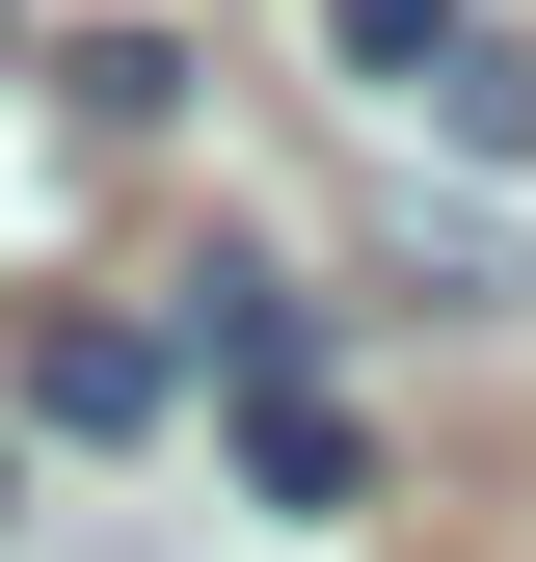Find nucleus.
Listing matches in <instances>:
<instances>
[{
    "instance_id": "nucleus-1",
    "label": "nucleus",
    "mask_w": 536,
    "mask_h": 562,
    "mask_svg": "<svg viewBox=\"0 0 536 562\" xmlns=\"http://www.w3.org/2000/svg\"><path fill=\"white\" fill-rule=\"evenodd\" d=\"M242 482H268V509H349L376 456H349V402H322V375H242Z\"/></svg>"
},
{
    "instance_id": "nucleus-2",
    "label": "nucleus",
    "mask_w": 536,
    "mask_h": 562,
    "mask_svg": "<svg viewBox=\"0 0 536 562\" xmlns=\"http://www.w3.org/2000/svg\"><path fill=\"white\" fill-rule=\"evenodd\" d=\"M27 402H54V429H161V348H134V322H54Z\"/></svg>"
}]
</instances>
